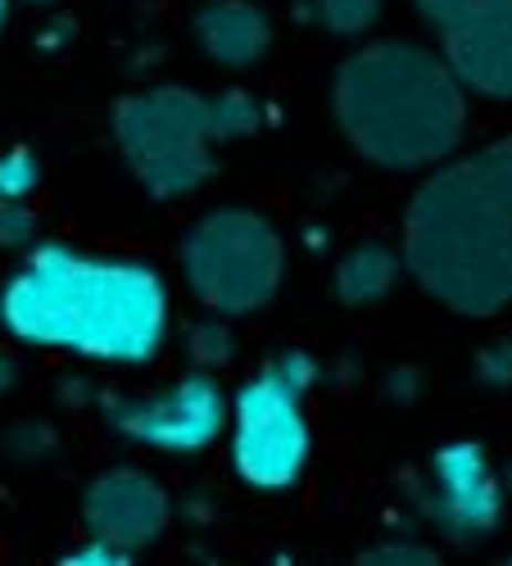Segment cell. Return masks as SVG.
<instances>
[{"label": "cell", "instance_id": "obj_1", "mask_svg": "<svg viewBox=\"0 0 512 566\" xmlns=\"http://www.w3.org/2000/svg\"><path fill=\"white\" fill-rule=\"evenodd\" d=\"M0 322L28 345L101 363H146L168 332L164 276L136 259L41 245L10 276Z\"/></svg>", "mask_w": 512, "mask_h": 566}, {"label": "cell", "instance_id": "obj_2", "mask_svg": "<svg viewBox=\"0 0 512 566\" xmlns=\"http://www.w3.org/2000/svg\"><path fill=\"white\" fill-rule=\"evenodd\" d=\"M404 259L462 317L512 304V140L440 168L412 196Z\"/></svg>", "mask_w": 512, "mask_h": 566}, {"label": "cell", "instance_id": "obj_3", "mask_svg": "<svg viewBox=\"0 0 512 566\" xmlns=\"http://www.w3.org/2000/svg\"><path fill=\"white\" fill-rule=\"evenodd\" d=\"M336 118L372 164L427 168L462 140L468 101L445 60L408 41H382L336 73Z\"/></svg>", "mask_w": 512, "mask_h": 566}, {"label": "cell", "instance_id": "obj_4", "mask_svg": "<svg viewBox=\"0 0 512 566\" xmlns=\"http://www.w3.org/2000/svg\"><path fill=\"white\" fill-rule=\"evenodd\" d=\"M317 381V363L304 349H286L241 386L231 403V462L254 490H286L309 462L304 395Z\"/></svg>", "mask_w": 512, "mask_h": 566}, {"label": "cell", "instance_id": "obj_5", "mask_svg": "<svg viewBox=\"0 0 512 566\" xmlns=\"http://www.w3.org/2000/svg\"><path fill=\"white\" fill-rule=\"evenodd\" d=\"M114 136L127 168L155 200L191 196L213 172L209 101L186 86H159L127 96L114 109Z\"/></svg>", "mask_w": 512, "mask_h": 566}, {"label": "cell", "instance_id": "obj_6", "mask_svg": "<svg viewBox=\"0 0 512 566\" xmlns=\"http://www.w3.org/2000/svg\"><path fill=\"white\" fill-rule=\"evenodd\" d=\"M282 235L250 209H213L191 227L181 245V268L191 291L218 317L263 308L282 286Z\"/></svg>", "mask_w": 512, "mask_h": 566}, {"label": "cell", "instance_id": "obj_7", "mask_svg": "<svg viewBox=\"0 0 512 566\" xmlns=\"http://www.w3.org/2000/svg\"><path fill=\"white\" fill-rule=\"evenodd\" d=\"M109 427L159 453H200L222 436L227 399L209 371L181 376L159 395H105L101 399Z\"/></svg>", "mask_w": 512, "mask_h": 566}, {"label": "cell", "instance_id": "obj_8", "mask_svg": "<svg viewBox=\"0 0 512 566\" xmlns=\"http://www.w3.org/2000/svg\"><path fill=\"white\" fill-rule=\"evenodd\" d=\"M462 86L512 101V0H417Z\"/></svg>", "mask_w": 512, "mask_h": 566}, {"label": "cell", "instance_id": "obj_9", "mask_svg": "<svg viewBox=\"0 0 512 566\" xmlns=\"http://www.w3.org/2000/svg\"><path fill=\"white\" fill-rule=\"evenodd\" d=\"M422 507L431 526L449 535L453 544H477L499 526L503 512V490L481 444L453 440L431 458L427 485H422Z\"/></svg>", "mask_w": 512, "mask_h": 566}, {"label": "cell", "instance_id": "obj_10", "mask_svg": "<svg viewBox=\"0 0 512 566\" xmlns=\"http://www.w3.org/2000/svg\"><path fill=\"white\" fill-rule=\"evenodd\" d=\"M168 516H173L168 494L159 490V481H150L146 471H136V467L105 471V476L86 485V499H82L86 535L109 539L127 553L155 544L168 531Z\"/></svg>", "mask_w": 512, "mask_h": 566}, {"label": "cell", "instance_id": "obj_11", "mask_svg": "<svg viewBox=\"0 0 512 566\" xmlns=\"http://www.w3.org/2000/svg\"><path fill=\"white\" fill-rule=\"evenodd\" d=\"M196 32H200V45L209 51V60H218L227 69L259 64L272 41L263 10L250 6V0H209L196 19Z\"/></svg>", "mask_w": 512, "mask_h": 566}, {"label": "cell", "instance_id": "obj_12", "mask_svg": "<svg viewBox=\"0 0 512 566\" xmlns=\"http://www.w3.org/2000/svg\"><path fill=\"white\" fill-rule=\"evenodd\" d=\"M395 281H399V254L390 245H377V241H367V245H354L341 268H336V295L354 308H367V304H382L390 291H395Z\"/></svg>", "mask_w": 512, "mask_h": 566}, {"label": "cell", "instance_id": "obj_13", "mask_svg": "<svg viewBox=\"0 0 512 566\" xmlns=\"http://www.w3.org/2000/svg\"><path fill=\"white\" fill-rule=\"evenodd\" d=\"M209 123H213V140H241L259 132L263 105L250 91H222L218 101H209Z\"/></svg>", "mask_w": 512, "mask_h": 566}, {"label": "cell", "instance_id": "obj_14", "mask_svg": "<svg viewBox=\"0 0 512 566\" xmlns=\"http://www.w3.org/2000/svg\"><path fill=\"white\" fill-rule=\"evenodd\" d=\"M377 14H382V0H313V19L341 36L367 32L377 23Z\"/></svg>", "mask_w": 512, "mask_h": 566}, {"label": "cell", "instance_id": "obj_15", "mask_svg": "<svg viewBox=\"0 0 512 566\" xmlns=\"http://www.w3.org/2000/svg\"><path fill=\"white\" fill-rule=\"evenodd\" d=\"M36 181H41V164H36L32 150L14 146V150L0 155V200H19L23 205L36 191Z\"/></svg>", "mask_w": 512, "mask_h": 566}, {"label": "cell", "instance_id": "obj_16", "mask_svg": "<svg viewBox=\"0 0 512 566\" xmlns=\"http://www.w3.org/2000/svg\"><path fill=\"white\" fill-rule=\"evenodd\" d=\"M191 354L200 367H218L231 358V336H227V326L222 322H200L191 326Z\"/></svg>", "mask_w": 512, "mask_h": 566}, {"label": "cell", "instance_id": "obj_17", "mask_svg": "<svg viewBox=\"0 0 512 566\" xmlns=\"http://www.w3.org/2000/svg\"><path fill=\"white\" fill-rule=\"evenodd\" d=\"M36 231V218L19 200H0V250H23Z\"/></svg>", "mask_w": 512, "mask_h": 566}, {"label": "cell", "instance_id": "obj_18", "mask_svg": "<svg viewBox=\"0 0 512 566\" xmlns=\"http://www.w3.org/2000/svg\"><path fill=\"white\" fill-rule=\"evenodd\" d=\"M6 449L14 458H51L55 453V431L41 427V421H23V427H14L6 436Z\"/></svg>", "mask_w": 512, "mask_h": 566}, {"label": "cell", "instance_id": "obj_19", "mask_svg": "<svg viewBox=\"0 0 512 566\" xmlns=\"http://www.w3.org/2000/svg\"><path fill=\"white\" fill-rule=\"evenodd\" d=\"M477 371L485 376L490 386H512V336H508V340H494V345L477 358Z\"/></svg>", "mask_w": 512, "mask_h": 566}, {"label": "cell", "instance_id": "obj_20", "mask_svg": "<svg viewBox=\"0 0 512 566\" xmlns=\"http://www.w3.org/2000/svg\"><path fill=\"white\" fill-rule=\"evenodd\" d=\"M127 557H132L127 548H118V544H109V539H96V535H91V544H82V548L69 553V562H77V566H118V562H127Z\"/></svg>", "mask_w": 512, "mask_h": 566}, {"label": "cell", "instance_id": "obj_21", "mask_svg": "<svg viewBox=\"0 0 512 566\" xmlns=\"http://www.w3.org/2000/svg\"><path fill=\"white\" fill-rule=\"evenodd\" d=\"M363 562H417V566H431L436 553L431 548H417V544H382V548H367Z\"/></svg>", "mask_w": 512, "mask_h": 566}, {"label": "cell", "instance_id": "obj_22", "mask_svg": "<svg viewBox=\"0 0 512 566\" xmlns=\"http://www.w3.org/2000/svg\"><path fill=\"white\" fill-rule=\"evenodd\" d=\"M14 381H19V363H14V354L0 349V395L14 390Z\"/></svg>", "mask_w": 512, "mask_h": 566}, {"label": "cell", "instance_id": "obj_23", "mask_svg": "<svg viewBox=\"0 0 512 566\" xmlns=\"http://www.w3.org/2000/svg\"><path fill=\"white\" fill-rule=\"evenodd\" d=\"M6 14H10V0H0V28H6Z\"/></svg>", "mask_w": 512, "mask_h": 566}, {"label": "cell", "instance_id": "obj_24", "mask_svg": "<svg viewBox=\"0 0 512 566\" xmlns=\"http://www.w3.org/2000/svg\"><path fill=\"white\" fill-rule=\"evenodd\" d=\"M36 6H45V0H36Z\"/></svg>", "mask_w": 512, "mask_h": 566}]
</instances>
